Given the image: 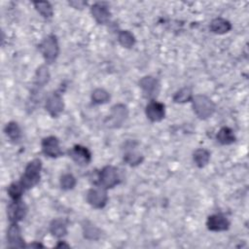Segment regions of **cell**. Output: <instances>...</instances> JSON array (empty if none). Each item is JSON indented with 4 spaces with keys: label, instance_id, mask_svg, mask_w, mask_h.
Returning <instances> with one entry per match:
<instances>
[{
    "label": "cell",
    "instance_id": "cell-30",
    "mask_svg": "<svg viewBox=\"0 0 249 249\" xmlns=\"http://www.w3.org/2000/svg\"><path fill=\"white\" fill-rule=\"evenodd\" d=\"M69 5L75 9L82 10L83 8H85V6H87V2L80 1V0L79 1H69Z\"/></svg>",
    "mask_w": 249,
    "mask_h": 249
},
{
    "label": "cell",
    "instance_id": "cell-23",
    "mask_svg": "<svg viewBox=\"0 0 249 249\" xmlns=\"http://www.w3.org/2000/svg\"><path fill=\"white\" fill-rule=\"evenodd\" d=\"M126 149L128 150L124 154V161L126 164L130 166H137L142 163V161L144 160V157L140 153L136 152L133 148L131 149V147H128Z\"/></svg>",
    "mask_w": 249,
    "mask_h": 249
},
{
    "label": "cell",
    "instance_id": "cell-17",
    "mask_svg": "<svg viewBox=\"0 0 249 249\" xmlns=\"http://www.w3.org/2000/svg\"><path fill=\"white\" fill-rule=\"evenodd\" d=\"M210 31L213 32L214 34L222 35L225 33H228L231 29V22L223 18H216L212 19L209 25Z\"/></svg>",
    "mask_w": 249,
    "mask_h": 249
},
{
    "label": "cell",
    "instance_id": "cell-2",
    "mask_svg": "<svg viewBox=\"0 0 249 249\" xmlns=\"http://www.w3.org/2000/svg\"><path fill=\"white\" fill-rule=\"evenodd\" d=\"M191 101L194 113L200 120L209 119L216 111V105L214 101L204 94L194 95Z\"/></svg>",
    "mask_w": 249,
    "mask_h": 249
},
{
    "label": "cell",
    "instance_id": "cell-25",
    "mask_svg": "<svg viewBox=\"0 0 249 249\" xmlns=\"http://www.w3.org/2000/svg\"><path fill=\"white\" fill-rule=\"evenodd\" d=\"M193 96L194 95H193L192 89L190 87H184V88H181L180 89H178L174 93V95L172 96V100L175 103L182 104V103H186V102L191 101Z\"/></svg>",
    "mask_w": 249,
    "mask_h": 249
},
{
    "label": "cell",
    "instance_id": "cell-32",
    "mask_svg": "<svg viewBox=\"0 0 249 249\" xmlns=\"http://www.w3.org/2000/svg\"><path fill=\"white\" fill-rule=\"evenodd\" d=\"M27 247H44L42 244H40V243H31V244H29V245H27Z\"/></svg>",
    "mask_w": 249,
    "mask_h": 249
},
{
    "label": "cell",
    "instance_id": "cell-28",
    "mask_svg": "<svg viewBox=\"0 0 249 249\" xmlns=\"http://www.w3.org/2000/svg\"><path fill=\"white\" fill-rule=\"evenodd\" d=\"M24 189L21 186V184L19 182H14L12 183L9 187H8V195L11 197L12 200H18V199H21V196L24 193Z\"/></svg>",
    "mask_w": 249,
    "mask_h": 249
},
{
    "label": "cell",
    "instance_id": "cell-13",
    "mask_svg": "<svg viewBox=\"0 0 249 249\" xmlns=\"http://www.w3.org/2000/svg\"><path fill=\"white\" fill-rule=\"evenodd\" d=\"M146 117L153 123L160 122L165 117V106L157 100H151L145 107Z\"/></svg>",
    "mask_w": 249,
    "mask_h": 249
},
{
    "label": "cell",
    "instance_id": "cell-18",
    "mask_svg": "<svg viewBox=\"0 0 249 249\" xmlns=\"http://www.w3.org/2000/svg\"><path fill=\"white\" fill-rule=\"evenodd\" d=\"M50 78H51V74H50L48 66L47 65H40L37 68L36 72H35L33 85H34L35 88L42 89L49 83Z\"/></svg>",
    "mask_w": 249,
    "mask_h": 249
},
{
    "label": "cell",
    "instance_id": "cell-24",
    "mask_svg": "<svg viewBox=\"0 0 249 249\" xmlns=\"http://www.w3.org/2000/svg\"><path fill=\"white\" fill-rule=\"evenodd\" d=\"M33 6L35 10L44 18L47 19H50L53 16V9L50 2L48 1H34Z\"/></svg>",
    "mask_w": 249,
    "mask_h": 249
},
{
    "label": "cell",
    "instance_id": "cell-19",
    "mask_svg": "<svg viewBox=\"0 0 249 249\" xmlns=\"http://www.w3.org/2000/svg\"><path fill=\"white\" fill-rule=\"evenodd\" d=\"M4 132L6 136L10 139V141L15 144L18 143L21 140L22 132L20 126L17 122H9L4 127Z\"/></svg>",
    "mask_w": 249,
    "mask_h": 249
},
{
    "label": "cell",
    "instance_id": "cell-27",
    "mask_svg": "<svg viewBox=\"0 0 249 249\" xmlns=\"http://www.w3.org/2000/svg\"><path fill=\"white\" fill-rule=\"evenodd\" d=\"M91 100L94 104H105L110 100V94L106 89L97 88L91 92Z\"/></svg>",
    "mask_w": 249,
    "mask_h": 249
},
{
    "label": "cell",
    "instance_id": "cell-5",
    "mask_svg": "<svg viewBox=\"0 0 249 249\" xmlns=\"http://www.w3.org/2000/svg\"><path fill=\"white\" fill-rule=\"evenodd\" d=\"M128 117V109L123 103H118L112 106L110 114L106 120V124L109 127L117 128L122 126V124L126 121Z\"/></svg>",
    "mask_w": 249,
    "mask_h": 249
},
{
    "label": "cell",
    "instance_id": "cell-15",
    "mask_svg": "<svg viewBox=\"0 0 249 249\" xmlns=\"http://www.w3.org/2000/svg\"><path fill=\"white\" fill-rule=\"evenodd\" d=\"M90 14L98 24L107 23L111 17L109 7L105 2H97L91 5Z\"/></svg>",
    "mask_w": 249,
    "mask_h": 249
},
{
    "label": "cell",
    "instance_id": "cell-1",
    "mask_svg": "<svg viewBox=\"0 0 249 249\" xmlns=\"http://www.w3.org/2000/svg\"><path fill=\"white\" fill-rule=\"evenodd\" d=\"M41 170L42 161L40 159H34L26 164L24 171L18 181L25 191L30 190L40 182Z\"/></svg>",
    "mask_w": 249,
    "mask_h": 249
},
{
    "label": "cell",
    "instance_id": "cell-14",
    "mask_svg": "<svg viewBox=\"0 0 249 249\" xmlns=\"http://www.w3.org/2000/svg\"><path fill=\"white\" fill-rule=\"evenodd\" d=\"M230 226L229 219L221 213L208 216L206 221V227L211 231H225L230 229Z\"/></svg>",
    "mask_w": 249,
    "mask_h": 249
},
{
    "label": "cell",
    "instance_id": "cell-12",
    "mask_svg": "<svg viewBox=\"0 0 249 249\" xmlns=\"http://www.w3.org/2000/svg\"><path fill=\"white\" fill-rule=\"evenodd\" d=\"M7 242L11 248H23L26 247L24 239L21 235V231L18 226V223H10V226L7 229L6 234Z\"/></svg>",
    "mask_w": 249,
    "mask_h": 249
},
{
    "label": "cell",
    "instance_id": "cell-10",
    "mask_svg": "<svg viewBox=\"0 0 249 249\" xmlns=\"http://www.w3.org/2000/svg\"><path fill=\"white\" fill-rule=\"evenodd\" d=\"M27 206L22 199L12 200L7 207V217L10 223H18L25 217Z\"/></svg>",
    "mask_w": 249,
    "mask_h": 249
},
{
    "label": "cell",
    "instance_id": "cell-9",
    "mask_svg": "<svg viewBox=\"0 0 249 249\" xmlns=\"http://www.w3.org/2000/svg\"><path fill=\"white\" fill-rule=\"evenodd\" d=\"M41 149L45 156L49 158H58L63 155V152L60 148L59 140L56 136L51 135L44 137L41 141Z\"/></svg>",
    "mask_w": 249,
    "mask_h": 249
},
{
    "label": "cell",
    "instance_id": "cell-22",
    "mask_svg": "<svg viewBox=\"0 0 249 249\" xmlns=\"http://www.w3.org/2000/svg\"><path fill=\"white\" fill-rule=\"evenodd\" d=\"M193 160L197 167L202 168L210 160V152L204 148H198L193 154Z\"/></svg>",
    "mask_w": 249,
    "mask_h": 249
},
{
    "label": "cell",
    "instance_id": "cell-6",
    "mask_svg": "<svg viewBox=\"0 0 249 249\" xmlns=\"http://www.w3.org/2000/svg\"><path fill=\"white\" fill-rule=\"evenodd\" d=\"M87 201L93 208H103L108 201V195L106 189L99 186L89 189L87 192Z\"/></svg>",
    "mask_w": 249,
    "mask_h": 249
},
{
    "label": "cell",
    "instance_id": "cell-3",
    "mask_svg": "<svg viewBox=\"0 0 249 249\" xmlns=\"http://www.w3.org/2000/svg\"><path fill=\"white\" fill-rule=\"evenodd\" d=\"M38 47L45 61L48 64H52L56 60L59 53V45L57 38L54 34H50L46 36L41 41Z\"/></svg>",
    "mask_w": 249,
    "mask_h": 249
},
{
    "label": "cell",
    "instance_id": "cell-20",
    "mask_svg": "<svg viewBox=\"0 0 249 249\" xmlns=\"http://www.w3.org/2000/svg\"><path fill=\"white\" fill-rule=\"evenodd\" d=\"M50 232L56 238H62L67 234V224L61 218L53 219L50 223Z\"/></svg>",
    "mask_w": 249,
    "mask_h": 249
},
{
    "label": "cell",
    "instance_id": "cell-7",
    "mask_svg": "<svg viewBox=\"0 0 249 249\" xmlns=\"http://www.w3.org/2000/svg\"><path fill=\"white\" fill-rule=\"evenodd\" d=\"M139 87L142 89L143 96L151 100H154L158 96L160 89V81L153 76L142 77L139 81Z\"/></svg>",
    "mask_w": 249,
    "mask_h": 249
},
{
    "label": "cell",
    "instance_id": "cell-4",
    "mask_svg": "<svg viewBox=\"0 0 249 249\" xmlns=\"http://www.w3.org/2000/svg\"><path fill=\"white\" fill-rule=\"evenodd\" d=\"M121 183L118 168L113 165H105L97 175L96 185L106 190L112 189Z\"/></svg>",
    "mask_w": 249,
    "mask_h": 249
},
{
    "label": "cell",
    "instance_id": "cell-31",
    "mask_svg": "<svg viewBox=\"0 0 249 249\" xmlns=\"http://www.w3.org/2000/svg\"><path fill=\"white\" fill-rule=\"evenodd\" d=\"M55 247H70L68 244L64 243V241H58V244Z\"/></svg>",
    "mask_w": 249,
    "mask_h": 249
},
{
    "label": "cell",
    "instance_id": "cell-8",
    "mask_svg": "<svg viewBox=\"0 0 249 249\" xmlns=\"http://www.w3.org/2000/svg\"><path fill=\"white\" fill-rule=\"evenodd\" d=\"M45 109L50 114L51 117H58L64 109V102L61 94L57 91L50 93L45 101Z\"/></svg>",
    "mask_w": 249,
    "mask_h": 249
},
{
    "label": "cell",
    "instance_id": "cell-21",
    "mask_svg": "<svg viewBox=\"0 0 249 249\" xmlns=\"http://www.w3.org/2000/svg\"><path fill=\"white\" fill-rule=\"evenodd\" d=\"M217 141L222 145H231L235 142V135L233 130L228 126H223L216 134Z\"/></svg>",
    "mask_w": 249,
    "mask_h": 249
},
{
    "label": "cell",
    "instance_id": "cell-11",
    "mask_svg": "<svg viewBox=\"0 0 249 249\" xmlns=\"http://www.w3.org/2000/svg\"><path fill=\"white\" fill-rule=\"evenodd\" d=\"M69 158L78 165L86 166L91 161L90 151L82 145H75L68 150Z\"/></svg>",
    "mask_w": 249,
    "mask_h": 249
},
{
    "label": "cell",
    "instance_id": "cell-26",
    "mask_svg": "<svg viewBox=\"0 0 249 249\" xmlns=\"http://www.w3.org/2000/svg\"><path fill=\"white\" fill-rule=\"evenodd\" d=\"M118 42L122 47L125 49H130L135 45L136 40L134 35L130 31L121 30L118 33Z\"/></svg>",
    "mask_w": 249,
    "mask_h": 249
},
{
    "label": "cell",
    "instance_id": "cell-16",
    "mask_svg": "<svg viewBox=\"0 0 249 249\" xmlns=\"http://www.w3.org/2000/svg\"><path fill=\"white\" fill-rule=\"evenodd\" d=\"M83 235L88 240H98L101 237V231L93 223L89 220H84L82 223Z\"/></svg>",
    "mask_w": 249,
    "mask_h": 249
},
{
    "label": "cell",
    "instance_id": "cell-29",
    "mask_svg": "<svg viewBox=\"0 0 249 249\" xmlns=\"http://www.w3.org/2000/svg\"><path fill=\"white\" fill-rule=\"evenodd\" d=\"M59 184L62 190L64 191H69L74 189V187L77 184V180L75 178V176L71 173H64L60 176L59 179Z\"/></svg>",
    "mask_w": 249,
    "mask_h": 249
}]
</instances>
